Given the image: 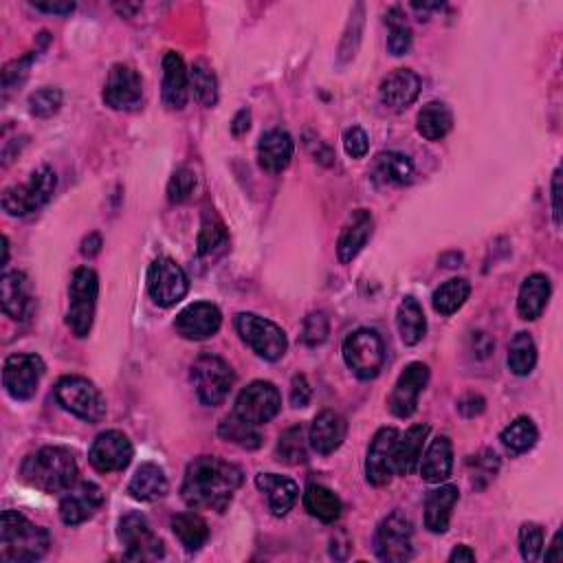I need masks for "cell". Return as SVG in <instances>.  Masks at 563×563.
<instances>
[{
	"label": "cell",
	"instance_id": "obj_1",
	"mask_svg": "<svg viewBox=\"0 0 563 563\" xmlns=\"http://www.w3.org/2000/svg\"><path fill=\"white\" fill-rule=\"evenodd\" d=\"M242 484V471L216 456H201L185 469L181 498L194 511L225 513Z\"/></svg>",
	"mask_w": 563,
	"mask_h": 563
},
{
	"label": "cell",
	"instance_id": "obj_2",
	"mask_svg": "<svg viewBox=\"0 0 563 563\" xmlns=\"http://www.w3.org/2000/svg\"><path fill=\"white\" fill-rule=\"evenodd\" d=\"M20 478L42 493H66L77 484V462L69 449L42 447L22 462Z\"/></svg>",
	"mask_w": 563,
	"mask_h": 563
},
{
	"label": "cell",
	"instance_id": "obj_3",
	"mask_svg": "<svg viewBox=\"0 0 563 563\" xmlns=\"http://www.w3.org/2000/svg\"><path fill=\"white\" fill-rule=\"evenodd\" d=\"M51 546V537L42 526L29 522L18 511H5L0 517V561L31 563L38 561Z\"/></svg>",
	"mask_w": 563,
	"mask_h": 563
},
{
	"label": "cell",
	"instance_id": "obj_4",
	"mask_svg": "<svg viewBox=\"0 0 563 563\" xmlns=\"http://www.w3.org/2000/svg\"><path fill=\"white\" fill-rule=\"evenodd\" d=\"M55 187H58V176L47 165H42L36 172H31L29 181L5 187L0 205L9 216H29L51 201Z\"/></svg>",
	"mask_w": 563,
	"mask_h": 563
},
{
	"label": "cell",
	"instance_id": "obj_5",
	"mask_svg": "<svg viewBox=\"0 0 563 563\" xmlns=\"http://www.w3.org/2000/svg\"><path fill=\"white\" fill-rule=\"evenodd\" d=\"M99 295V278L93 269L80 267L73 271L69 286V311H66V326L77 339L91 335L95 308Z\"/></svg>",
	"mask_w": 563,
	"mask_h": 563
},
{
	"label": "cell",
	"instance_id": "obj_6",
	"mask_svg": "<svg viewBox=\"0 0 563 563\" xmlns=\"http://www.w3.org/2000/svg\"><path fill=\"white\" fill-rule=\"evenodd\" d=\"M190 379L198 401L207 407L223 403L236 383V374L225 359L216 355H201L192 363Z\"/></svg>",
	"mask_w": 563,
	"mask_h": 563
},
{
	"label": "cell",
	"instance_id": "obj_7",
	"mask_svg": "<svg viewBox=\"0 0 563 563\" xmlns=\"http://www.w3.org/2000/svg\"><path fill=\"white\" fill-rule=\"evenodd\" d=\"M344 352L346 366L352 370L357 379L370 381L379 377V372L385 363V344L377 330L372 328H359L355 333H350L344 339Z\"/></svg>",
	"mask_w": 563,
	"mask_h": 563
},
{
	"label": "cell",
	"instance_id": "obj_8",
	"mask_svg": "<svg viewBox=\"0 0 563 563\" xmlns=\"http://www.w3.org/2000/svg\"><path fill=\"white\" fill-rule=\"evenodd\" d=\"M55 401L84 423H99L106 416L102 392L84 377H62L55 383Z\"/></svg>",
	"mask_w": 563,
	"mask_h": 563
},
{
	"label": "cell",
	"instance_id": "obj_9",
	"mask_svg": "<svg viewBox=\"0 0 563 563\" xmlns=\"http://www.w3.org/2000/svg\"><path fill=\"white\" fill-rule=\"evenodd\" d=\"M236 330L240 339L264 361H280L289 350V339H286L284 330L260 315H236Z\"/></svg>",
	"mask_w": 563,
	"mask_h": 563
},
{
	"label": "cell",
	"instance_id": "obj_10",
	"mask_svg": "<svg viewBox=\"0 0 563 563\" xmlns=\"http://www.w3.org/2000/svg\"><path fill=\"white\" fill-rule=\"evenodd\" d=\"M117 537L124 546L128 561H159L165 555L163 539L152 531L150 522L141 513H128L119 520Z\"/></svg>",
	"mask_w": 563,
	"mask_h": 563
},
{
	"label": "cell",
	"instance_id": "obj_11",
	"mask_svg": "<svg viewBox=\"0 0 563 563\" xmlns=\"http://www.w3.org/2000/svg\"><path fill=\"white\" fill-rule=\"evenodd\" d=\"M412 537L414 526L410 517L403 511H394L385 517L377 528V535H374V553H377L381 561L403 563L412 559Z\"/></svg>",
	"mask_w": 563,
	"mask_h": 563
},
{
	"label": "cell",
	"instance_id": "obj_12",
	"mask_svg": "<svg viewBox=\"0 0 563 563\" xmlns=\"http://www.w3.org/2000/svg\"><path fill=\"white\" fill-rule=\"evenodd\" d=\"M44 361L33 352H18L5 359L3 388L14 401H31L44 377Z\"/></svg>",
	"mask_w": 563,
	"mask_h": 563
},
{
	"label": "cell",
	"instance_id": "obj_13",
	"mask_svg": "<svg viewBox=\"0 0 563 563\" xmlns=\"http://www.w3.org/2000/svg\"><path fill=\"white\" fill-rule=\"evenodd\" d=\"M282 410V394L271 381H253L238 394L234 414L251 425H267Z\"/></svg>",
	"mask_w": 563,
	"mask_h": 563
},
{
	"label": "cell",
	"instance_id": "obj_14",
	"mask_svg": "<svg viewBox=\"0 0 563 563\" xmlns=\"http://www.w3.org/2000/svg\"><path fill=\"white\" fill-rule=\"evenodd\" d=\"M190 291L187 273L170 258H159L148 269V293L154 304L170 308L179 304Z\"/></svg>",
	"mask_w": 563,
	"mask_h": 563
},
{
	"label": "cell",
	"instance_id": "obj_15",
	"mask_svg": "<svg viewBox=\"0 0 563 563\" xmlns=\"http://www.w3.org/2000/svg\"><path fill=\"white\" fill-rule=\"evenodd\" d=\"M132 456H135V449H132L130 438L117 429L99 434L88 449V462L99 473L124 471L132 462Z\"/></svg>",
	"mask_w": 563,
	"mask_h": 563
},
{
	"label": "cell",
	"instance_id": "obj_16",
	"mask_svg": "<svg viewBox=\"0 0 563 563\" xmlns=\"http://www.w3.org/2000/svg\"><path fill=\"white\" fill-rule=\"evenodd\" d=\"M104 104L113 110H135L141 106L143 84L139 73L128 64H115L104 84Z\"/></svg>",
	"mask_w": 563,
	"mask_h": 563
},
{
	"label": "cell",
	"instance_id": "obj_17",
	"mask_svg": "<svg viewBox=\"0 0 563 563\" xmlns=\"http://www.w3.org/2000/svg\"><path fill=\"white\" fill-rule=\"evenodd\" d=\"M429 381V368L421 361H414L407 366L388 399V410L396 418H410L418 407V396L423 394Z\"/></svg>",
	"mask_w": 563,
	"mask_h": 563
},
{
	"label": "cell",
	"instance_id": "obj_18",
	"mask_svg": "<svg viewBox=\"0 0 563 563\" xmlns=\"http://www.w3.org/2000/svg\"><path fill=\"white\" fill-rule=\"evenodd\" d=\"M104 506V491L95 482H77L64 493L60 502V517L66 526H80L93 520Z\"/></svg>",
	"mask_w": 563,
	"mask_h": 563
},
{
	"label": "cell",
	"instance_id": "obj_19",
	"mask_svg": "<svg viewBox=\"0 0 563 563\" xmlns=\"http://www.w3.org/2000/svg\"><path fill=\"white\" fill-rule=\"evenodd\" d=\"M399 432L394 427H381L374 434L366 456V480L372 487H385L394 478V447Z\"/></svg>",
	"mask_w": 563,
	"mask_h": 563
},
{
	"label": "cell",
	"instance_id": "obj_20",
	"mask_svg": "<svg viewBox=\"0 0 563 563\" xmlns=\"http://www.w3.org/2000/svg\"><path fill=\"white\" fill-rule=\"evenodd\" d=\"M220 324H223V315H220L216 304L194 302L176 315L174 328L187 341H203L214 337L220 330Z\"/></svg>",
	"mask_w": 563,
	"mask_h": 563
},
{
	"label": "cell",
	"instance_id": "obj_21",
	"mask_svg": "<svg viewBox=\"0 0 563 563\" xmlns=\"http://www.w3.org/2000/svg\"><path fill=\"white\" fill-rule=\"evenodd\" d=\"M0 302L7 317L16 322H27L36 313V295L31 291V282L22 271H7L0 280Z\"/></svg>",
	"mask_w": 563,
	"mask_h": 563
},
{
	"label": "cell",
	"instance_id": "obj_22",
	"mask_svg": "<svg viewBox=\"0 0 563 563\" xmlns=\"http://www.w3.org/2000/svg\"><path fill=\"white\" fill-rule=\"evenodd\" d=\"M346 434H348L346 418L333 410H324L315 416L311 432H308V445H311L315 454L330 456L344 445Z\"/></svg>",
	"mask_w": 563,
	"mask_h": 563
},
{
	"label": "cell",
	"instance_id": "obj_23",
	"mask_svg": "<svg viewBox=\"0 0 563 563\" xmlns=\"http://www.w3.org/2000/svg\"><path fill=\"white\" fill-rule=\"evenodd\" d=\"M421 86V77L412 69H396L381 82L379 99L383 106L403 110L416 102L418 95H421Z\"/></svg>",
	"mask_w": 563,
	"mask_h": 563
},
{
	"label": "cell",
	"instance_id": "obj_24",
	"mask_svg": "<svg viewBox=\"0 0 563 563\" xmlns=\"http://www.w3.org/2000/svg\"><path fill=\"white\" fill-rule=\"evenodd\" d=\"M163 104L170 110H183L190 97V71L179 53L168 51L163 58Z\"/></svg>",
	"mask_w": 563,
	"mask_h": 563
},
{
	"label": "cell",
	"instance_id": "obj_25",
	"mask_svg": "<svg viewBox=\"0 0 563 563\" xmlns=\"http://www.w3.org/2000/svg\"><path fill=\"white\" fill-rule=\"evenodd\" d=\"M295 152V141L284 130L264 132L258 143V163L264 172L280 174L289 168Z\"/></svg>",
	"mask_w": 563,
	"mask_h": 563
},
{
	"label": "cell",
	"instance_id": "obj_26",
	"mask_svg": "<svg viewBox=\"0 0 563 563\" xmlns=\"http://www.w3.org/2000/svg\"><path fill=\"white\" fill-rule=\"evenodd\" d=\"M372 229H374L372 214L366 212V209H357L337 240V258L341 264H350L359 256L363 247L368 245Z\"/></svg>",
	"mask_w": 563,
	"mask_h": 563
},
{
	"label": "cell",
	"instance_id": "obj_27",
	"mask_svg": "<svg viewBox=\"0 0 563 563\" xmlns=\"http://www.w3.org/2000/svg\"><path fill=\"white\" fill-rule=\"evenodd\" d=\"M460 491L454 484H440L438 489L427 495L425 500V528L434 535H443L449 531L451 513L458 504Z\"/></svg>",
	"mask_w": 563,
	"mask_h": 563
},
{
	"label": "cell",
	"instance_id": "obj_28",
	"mask_svg": "<svg viewBox=\"0 0 563 563\" xmlns=\"http://www.w3.org/2000/svg\"><path fill=\"white\" fill-rule=\"evenodd\" d=\"M256 487L267 495L269 509L275 517H284L300 498V487L291 478L278 476V473H258Z\"/></svg>",
	"mask_w": 563,
	"mask_h": 563
},
{
	"label": "cell",
	"instance_id": "obj_29",
	"mask_svg": "<svg viewBox=\"0 0 563 563\" xmlns=\"http://www.w3.org/2000/svg\"><path fill=\"white\" fill-rule=\"evenodd\" d=\"M429 432H432L429 425H414L407 429L403 436L399 434V440H396L394 447V473L410 476V473L418 469Z\"/></svg>",
	"mask_w": 563,
	"mask_h": 563
},
{
	"label": "cell",
	"instance_id": "obj_30",
	"mask_svg": "<svg viewBox=\"0 0 563 563\" xmlns=\"http://www.w3.org/2000/svg\"><path fill=\"white\" fill-rule=\"evenodd\" d=\"M170 491L165 471L154 462H143L128 482V495L137 502H159Z\"/></svg>",
	"mask_w": 563,
	"mask_h": 563
},
{
	"label": "cell",
	"instance_id": "obj_31",
	"mask_svg": "<svg viewBox=\"0 0 563 563\" xmlns=\"http://www.w3.org/2000/svg\"><path fill=\"white\" fill-rule=\"evenodd\" d=\"M550 293H553V286L544 273L528 275L520 286V295H517V313L526 322H535L546 311Z\"/></svg>",
	"mask_w": 563,
	"mask_h": 563
},
{
	"label": "cell",
	"instance_id": "obj_32",
	"mask_svg": "<svg viewBox=\"0 0 563 563\" xmlns=\"http://www.w3.org/2000/svg\"><path fill=\"white\" fill-rule=\"evenodd\" d=\"M418 469H421V478L429 484L449 480L451 469H454V445H451V440L447 436H436L429 443Z\"/></svg>",
	"mask_w": 563,
	"mask_h": 563
},
{
	"label": "cell",
	"instance_id": "obj_33",
	"mask_svg": "<svg viewBox=\"0 0 563 563\" xmlns=\"http://www.w3.org/2000/svg\"><path fill=\"white\" fill-rule=\"evenodd\" d=\"M414 163L401 152H381L372 163V181L385 187H401L412 183Z\"/></svg>",
	"mask_w": 563,
	"mask_h": 563
},
{
	"label": "cell",
	"instance_id": "obj_34",
	"mask_svg": "<svg viewBox=\"0 0 563 563\" xmlns=\"http://www.w3.org/2000/svg\"><path fill=\"white\" fill-rule=\"evenodd\" d=\"M396 328H399V335L405 346H416L423 341L427 333V319L423 306L418 304L416 297L407 295L399 304V311H396Z\"/></svg>",
	"mask_w": 563,
	"mask_h": 563
},
{
	"label": "cell",
	"instance_id": "obj_35",
	"mask_svg": "<svg viewBox=\"0 0 563 563\" xmlns=\"http://www.w3.org/2000/svg\"><path fill=\"white\" fill-rule=\"evenodd\" d=\"M416 128L427 141H440L454 128V113L443 102H429L416 117Z\"/></svg>",
	"mask_w": 563,
	"mask_h": 563
},
{
	"label": "cell",
	"instance_id": "obj_36",
	"mask_svg": "<svg viewBox=\"0 0 563 563\" xmlns=\"http://www.w3.org/2000/svg\"><path fill=\"white\" fill-rule=\"evenodd\" d=\"M172 533L185 550H201L209 539V526L198 513H179L172 517Z\"/></svg>",
	"mask_w": 563,
	"mask_h": 563
},
{
	"label": "cell",
	"instance_id": "obj_37",
	"mask_svg": "<svg viewBox=\"0 0 563 563\" xmlns=\"http://www.w3.org/2000/svg\"><path fill=\"white\" fill-rule=\"evenodd\" d=\"M304 506L308 513L324 524H335L341 517V500L335 491L322 487V484H311L304 491Z\"/></svg>",
	"mask_w": 563,
	"mask_h": 563
},
{
	"label": "cell",
	"instance_id": "obj_38",
	"mask_svg": "<svg viewBox=\"0 0 563 563\" xmlns=\"http://www.w3.org/2000/svg\"><path fill=\"white\" fill-rule=\"evenodd\" d=\"M471 295V284L465 278H451L445 284H440L438 289L434 291L432 297V304H434V311L443 317H449L458 313L465 302L469 300Z\"/></svg>",
	"mask_w": 563,
	"mask_h": 563
},
{
	"label": "cell",
	"instance_id": "obj_39",
	"mask_svg": "<svg viewBox=\"0 0 563 563\" xmlns=\"http://www.w3.org/2000/svg\"><path fill=\"white\" fill-rule=\"evenodd\" d=\"M500 440H502V445L511 451V454L522 456L537 445V440H539L537 425L528 416L515 418L509 427L502 429Z\"/></svg>",
	"mask_w": 563,
	"mask_h": 563
},
{
	"label": "cell",
	"instance_id": "obj_40",
	"mask_svg": "<svg viewBox=\"0 0 563 563\" xmlns=\"http://www.w3.org/2000/svg\"><path fill=\"white\" fill-rule=\"evenodd\" d=\"M218 436L223 438L225 443L238 445L242 449H258L262 445V436L256 425L242 421V418L236 414L227 416L225 421L218 425Z\"/></svg>",
	"mask_w": 563,
	"mask_h": 563
},
{
	"label": "cell",
	"instance_id": "obj_41",
	"mask_svg": "<svg viewBox=\"0 0 563 563\" xmlns=\"http://www.w3.org/2000/svg\"><path fill=\"white\" fill-rule=\"evenodd\" d=\"M190 91L194 93L196 102L205 108H212L218 102V82L216 75L205 60H196L190 71Z\"/></svg>",
	"mask_w": 563,
	"mask_h": 563
},
{
	"label": "cell",
	"instance_id": "obj_42",
	"mask_svg": "<svg viewBox=\"0 0 563 563\" xmlns=\"http://www.w3.org/2000/svg\"><path fill=\"white\" fill-rule=\"evenodd\" d=\"M509 370L515 377H528L537 363V346L528 333H517L509 346Z\"/></svg>",
	"mask_w": 563,
	"mask_h": 563
},
{
	"label": "cell",
	"instance_id": "obj_43",
	"mask_svg": "<svg viewBox=\"0 0 563 563\" xmlns=\"http://www.w3.org/2000/svg\"><path fill=\"white\" fill-rule=\"evenodd\" d=\"M229 245L225 225L216 216H205L201 231H198V253L203 258H216Z\"/></svg>",
	"mask_w": 563,
	"mask_h": 563
},
{
	"label": "cell",
	"instance_id": "obj_44",
	"mask_svg": "<svg viewBox=\"0 0 563 563\" xmlns=\"http://www.w3.org/2000/svg\"><path fill=\"white\" fill-rule=\"evenodd\" d=\"M363 22H366V7H363V3H357L350 11V20L344 31V38H341L339 44V55H337L339 64H348L355 60L363 36Z\"/></svg>",
	"mask_w": 563,
	"mask_h": 563
},
{
	"label": "cell",
	"instance_id": "obj_45",
	"mask_svg": "<svg viewBox=\"0 0 563 563\" xmlns=\"http://www.w3.org/2000/svg\"><path fill=\"white\" fill-rule=\"evenodd\" d=\"M306 432L302 425H293L286 429V432L278 440V449H275V456L284 465H302L306 462Z\"/></svg>",
	"mask_w": 563,
	"mask_h": 563
},
{
	"label": "cell",
	"instance_id": "obj_46",
	"mask_svg": "<svg viewBox=\"0 0 563 563\" xmlns=\"http://www.w3.org/2000/svg\"><path fill=\"white\" fill-rule=\"evenodd\" d=\"M385 25L390 27L388 33V51L396 58H401L407 51L412 49V29L407 27L403 11L399 7H392L388 14H385Z\"/></svg>",
	"mask_w": 563,
	"mask_h": 563
},
{
	"label": "cell",
	"instance_id": "obj_47",
	"mask_svg": "<svg viewBox=\"0 0 563 563\" xmlns=\"http://www.w3.org/2000/svg\"><path fill=\"white\" fill-rule=\"evenodd\" d=\"M60 106H62L60 88L44 86V88H38L36 93H31V97H29V110L33 117H40V119L53 117L60 110Z\"/></svg>",
	"mask_w": 563,
	"mask_h": 563
},
{
	"label": "cell",
	"instance_id": "obj_48",
	"mask_svg": "<svg viewBox=\"0 0 563 563\" xmlns=\"http://www.w3.org/2000/svg\"><path fill=\"white\" fill-rule=\"evenodd\" d=\"M194 190H196V172L183 165V168L172 174V179L168 183V201L172 205H181L185 201H190Z\"/></svg>",
	"mask_w": 563,
	"mask_h": 563
},
{
	"label": "cell",
	"instance_id": "obj_49",
	"mask_svg": "<svg viewBox=\"0 0 563 563\" xmlns=\"http://www.w3.org/2000/svg\"><path fill=\"white\" fill-rule=\"evenodd\" d=\"M520 553L524 557V561L533 563L542 559L544 553V531L539 524L526 522L520 528Z\"/></svg>",
	"mask_w": 563,
	"mask_h": 563
},
{
	"label": "cell",
	"instance_id": "obj_50",
	"mask_svg": "<svg viewBox=\"0 0 563 563\" xmlns=\"http://www.w3.org/2000/svg\"><path fill=\"white\" fill-rule=\"evenodd\" d=\"M330 335V322L328 315L322 311H315L304 319V328H302V341L308 348H317L322 346L324 341Z\"/></svg>",
	"mask_w": 563,
	"mask_h": 563
},
{
	"label": "cell",
	"instance_id": "obj_51",
	"mask_svg": "<svg viewBox=\"0 0 563 563\" xmlns=\"http://www.w3.org/2000/svg\"><path fill=\"white\" fill-rule=\"evenodd\" d=\"M36 55L38 53L31 51L27 55H22V58L11 60L9 64H5V69H3V91H5V95L9 91H14V88H18L22 82L27 80L29 71H31V64H33V60H36Z\"/></svg>",
	"mask_w": 563,
	"mask_h": 563
},
{
	"label": "cell",
	"instance_id": "obj_52",
	"mask_svg": "<svg viewBox=\"0 0 563 563\" xmlns=\"http://www.w3.org/2000/svg\"><path fill=\"white\" fill-rule=\"evenodd\" d=\"M344 148L346 154L352 159H363L370 150V139L366 135V130L359 126H352L344 132Z\"/></svg>",
	"mask_w": 563,
	"mask_h": 563
},
{
	"label": "cell",
	"instance_id": "obj_53",
	"mask_svg": "<svg viewBox=\"0 0 563 563\" xmlns=\"http://www.w3.org/2000/svg\"><path fill=\"white\" fill-rule=\"evenodd\" d=\"M473 465H476V476H473V482L484 478V484H487L495 478V473H498L500 460H498V454H495V451L484 449L482 454L476 456V460H473Z\"/></svg>",
	"mask_w": 563,
	"mask_h": 563
},
{
	"label": "cell",
	"instance_id": "obj_54",
	"mask_svg": "<svg viewBox=\"0 0 563 563\" xmlns=\"http://www.w3.org/2000/svg\"><path fill=\"white\" fill-rule=\"evenodd\" d=\"M311 399H313L311 383H308L304 374H295L293 383H291V403H293V407L300 410V407H306L308 403H311Z\"/></svg>",
	"mask_w": 563,
	"mask_h": 563
},
{
	"label": "cell",
	"instance_id": "obj_55",
	"mask_svg": "<svg viewBox=\"0 0 563 563\" xmlns=\"http://www.w3.org/2000/svg\"><path fill=\"white\" fill-rule=\"evenodd\" d=\"M484 410H487V401H484L480 394H465L458 401V412L465 418H476Z\"/></svg>",
	"mask_w": 563,
	"mask_h": 563
},
{
	"label": "cell",
	"instance_id": "obj_56",
	"mask_svg": "<svg viewBox=\"0 0 563 563\" xmlns=\"http://www.w3.org/2000/svg\"><path fill=\"white\" fill-rule=\"evenodd\" d=\"M38 11H44V14H53V16H69L75 11V3L73 0H55V3H33Z\"/></svg>",
	"mask_w": 563,
	"mask_h": 563
},
{
	"label": "cell",
	"instance_id": "obj_57",
	"mask_svg": "<svg viewBox=\"0 0 563 563\" xmlns=\"http://www.w3.org/2000/svg\"><path fill=\"white\" fill-rule=\"evenodd\" d=\"M550 198H553L555 225L561 227V170H555L553 183H550Z\"/></svg>",
	"mask_w": 563,
	"mask_h": 563
},
{
	"label": "cell",
	"instance_id": "obj_58",
	"mask_svg": "<svg viewBox=\"0 0 563 563\" xmlns=\"http://www.w3.org/2000/svg\"><path fill=\"white\" fill-rule=\"evenodd\" d=\"M495 344L487 333H473V355L478 359H487L493 352Z\"/></svg>",
	"mask_w": 563,
	"mask_h": 563
},
{
	"label": "cell",
	"instance_id": "obj_59",
	"mask_svg": "<svg viewBox=\"0 0 563 563\" xmlns=\"http://www.w3.org/2000/svg\"><path fill=\"white\" fill-rule=\"evenodd\" d=\"M82 256L84 258H95L99 251H102V236L99 234H88L84 240H82Z\"/></svg>",
	"mask_w": 563,
	"mask_h": 563
},
{
	"label": "cell",
	"instance_id": "obj_60",
	"mask_svg": "<svg viewBox=\"0 0 563 563\" xmlns=\"http://www.w3.org/2000/svg\"><path fill=\"white\" fill-rule=\"evenodd\" d=\"M251 126V113L247 108H242L240 113L231 121V132H234V137H242Z\"/></svg>",
	"mask_w": 563,
	"mask_h": 563
},
{
	"label": "cell",
	"instance_id": "obj_61",
	"mask_svg": "<svg viewBox=\"0 0 563 563\" xmlns=\"http://www.w3.org/2000/svg\"><path fill=\"white\" fill-rule=\"evenodd\" d=\"M561 542H563V533L557 531L555 537H553V544H550V548L546 550V555H544L546 561H561L563 559V546H561Z\"/></svg>",
	"mask_w": 563,
	"mask_h": 563
},
{
	"label": "cell",
	"instance_id": "obj_62",
	"mask_svg": "<svg viewBox=\"0 0 563 563\" xmlns=\"http://www.w3.org/2000/svg\"><path fill=\"white\" fill-rule=\"evenodd\" d=\"M449 561L451 563H462V561L471 563V561H476V553H473L469 546H456L454 553L449 555Z\"/></svg>",
	"mask_w": 563,
	"mask_h": 563
},
{
	"label": "cell",
	"instance_id": "obj_63",
	"mask_svg": "<svg viewBox=\"0 0 563 563\" xmlns=\"http://www.w3.org/2000/svg\"><path fill=\"white\" fill-rule=\"evenodd\" d=\"M113 7H115L117 14H121L124 18H132V16H135L137 11L141 9V5H139V3H132V5H130V3H124V5H121V3H115Z\"/></svg>",
	"mask_w": 563,
	"mask_h": 563
},
{
	"label": "cell",
	"instance_id": "obj_64",
	"mask_svg": "<svg viewBox=\"0 0 563 563\" xmlns=\"http://www.w3.org/2000/svg\"><path fill=\"white\" fill-rule=\"evenodd\" d=\"M7 260H9V240L7 236H3V260H0V264L7 267Z\"/></svg>",
	"mask_w": 563,
	"mask_h": 563
}]
</instances>
